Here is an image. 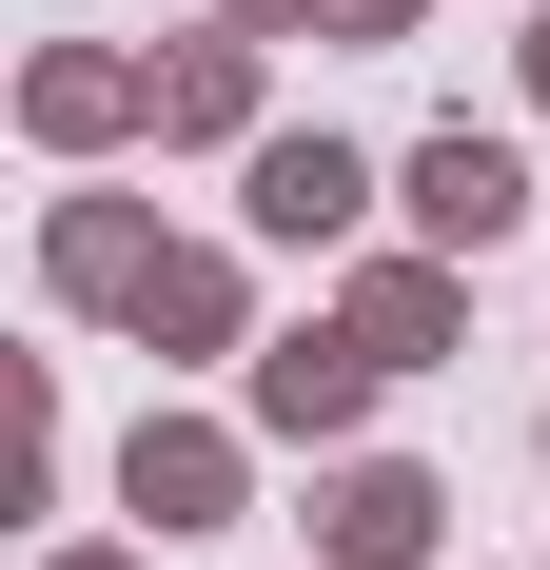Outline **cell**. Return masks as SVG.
Instances as JSON below:
<instances>
[{"label":"cell","mask_w":550,"mask_h":570,"mask_svg":"<svg viewBox=\"0 0 550 570\" xmlns=\"http://www.w3.org/2000/svg\"><path fill=\"white\" fill-rule=\"evenodd\" d=\"M20 99H40V138H118V118H158V79H138V59H99V40H59Z\"/></svg>","instance_id":"cell-9"},{"label":"cell","mask_w":550,"mask_h":570,"mask_svg":"<svg viewBox=\"0 0 550 570\" xmlns=\"http://www.w3.org/2000/svg\"><path fill=\"white\" fill-rule=\"evenodd\" d=\"M118 492H138V531H217V512H236V433L138 413V433H118Z\"/></svg>","instance_id":"cell-4"},{"label":"cell","mask_w":550,"mask_h":570,"mask_svg":"<svg viewBox=\"0 0 550 570\" xmlns=\"http://www.w3.org/2000/svg\"><path fill=\"white\" fill-rule=\"evenodd\" d=\"M531 99H550V20H531Z\"/></svg>","instance_id":"cell-13"},{"label":"cell","mask_w":550,"mask_h":570,"mask_svg":"<svg viewBox=\"0 0 550 570\" xmlns=\"http://www.w3.org/2000/svg\"><path fill=\"white\" fill-rule=\"evenodd\" d=\"M511 217H531V158H511V138H472V118L413 138V236H433V256H492Z\"/></svg>","instance_id":"cell-2"},{"label":"cell","mask_w":550,"mask_h":570,"mask_svg":"<svg viewBox=\"0 0 550 570\" xmlns=\"http://www.w3.org/2000/svg\"><path fill=\"white\" fill-rule=\"evenodd\" d=\"M334 20H354V40H393V20H413V0H334Z\"/></svg>","instance_id":"cell-12"},{"label":"cell","mask_w":550,"mask_h":570,"mask_svg":"<svg viewBox=\"0 0 550 570\" xmlns=\"http://www.w3.org/2000/svg\"><path fill=\"white\" fill-rule=\"evenodd\" d=\"M354 217H374L354 138H256V236H354Z\"/></svg>","instance_id":"cell-5"},{"label":"cell","mask_w":550,"mask_h":570,"mask_svg":"<svg viewBox=\"0 0 550 570\" xmlns=\"http://www.w3.org/2000/svg\"><path fill=\"white\" fill-rule=\"evenodd\" d=\"M452 315H472V295H452V256H374V276H354V335H374L393 374H413V354H452Z\"/></svg>","instance_id":"cell-8"},{"label":"cell","mask_w":550,"mask_h":570,"mask_svg":"<svg viewBox=\"0 0 550 570\" xmlns=\"http://www.w3.org/2000/svg\"><path fill=\"white\" fill-rule=\"evenodd\" d=\"M433 531H452V492H433L413 453H354V472L315 492V570H433Z\"/></svg>","instance_id":"cell-1"},{"label":"cell","mask_w":550,"mask_h":570,"mask_svg":"<svg viewBox=\"0 0 550 570\" xmlns=\"http://www.w3.org/2000/svg\"><path fill=\"white\" fill-rule=\"evenodd\" d=\"M138 335H177V354H236V276H217V256H158Z\"/></svg>","instance_id":"cell-10"},{"label":"cell","mask_w":550,"mask_h":570,"mask_svg":"<svg viewBox=\"0 0 550 570\" xmlns=\"http://www.w3.org/2000/svg\"><path fill=\"white\" fill-rule=\"evenodd\" d=\"M374 374H393V354L354 335V315H334V335H275V354H256V433H295V453H334V433L374 413Z\"/></svg>","instance_id":"cell-3"},{"label":"cell","mask_w":550,"mask_h":570,"mask_svg":"<svg viewBox=\"0 0 550 570\" xmlns=\"http://www.w3.org/2000/svg\"><path fill=\"white\" fill-rule=\"evenodd\" d=\"M138 79H158V138H256V40H177V59H138Z\"/></svg>","instance_id":"cell-7"},{"label":"cell","mask_w":550,"mask_h":570,"mask_svg":"<svg viewBox=\"0 0 550 570\" xmlns=\"http://www.w3.org/2000/svg\"><path fill=\"white\" fill-rule=\"evenodd\" d=\"M59 295H79V315H138V295H158V236H138V197H79V217H59V256H40Z\"/></svg>","instance_id":"cell-6"},{"label":"cell","mask_w":550,"mask_h":570,"mask_svg":"<svg viewBox=\"0 0 550 570\" xmlns=\"http://www.w3.org/2000/svg\"><path fill=\"white\" fill-rule=\"evenodd\" d=\"M59 570H138V551H59Z\"/></svg>","instance_id":"cell-14"},{"label":"cell","mask_w":550,"mask_h":570,"mask_svg":"<svg viewBox=\"0 0 550 570\" xmlns=\"http://www.w3.org/2000/svg\"><path fill=\"white\" fill-rule=\"evenodd\" d=\"M217 20H236V40H295V20H315V0H217Z\"/></svg>","instance_id":"cell-11"}]
</instances>
